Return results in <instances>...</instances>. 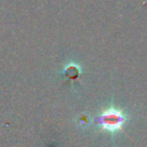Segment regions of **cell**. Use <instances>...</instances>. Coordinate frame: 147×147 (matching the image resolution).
<instances>
[{
    "label": "cell",
    "mask_w": 147,
    "mask_h": 147,
    "mask_svg": "<svg viewBox=\"0 0 147 147\" xmlns=\"http://www.w3.org/2000/svg\"><path fill=\"white\" fill-rule=\"evenodd\" d=\"M125 121L126 117L123 114V111L113 107L103 111L99 118L101 129L111 133H116L122 130Z\"/></svg>",
    "instance_id": "1"
}]
</instances>
